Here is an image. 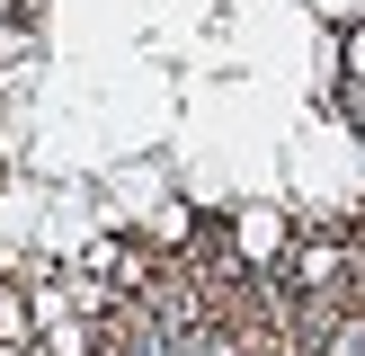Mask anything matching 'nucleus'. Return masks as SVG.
Listing matches in <instances>:
<instances>
[{"mask_svg": "<svg viewBox=\"0 0 365 356\" xmlns=\"http://www.w3.org/2000/svg\"><path fill=\"white\" fill-rule=\"evenodd\" d=\"M339 80H348V89H365V27L339 45Z\"/></svg>", "mask_w": 365, "mask_h": 356, "instance_id": "1", "label": "nucleus"}]
</instances>
